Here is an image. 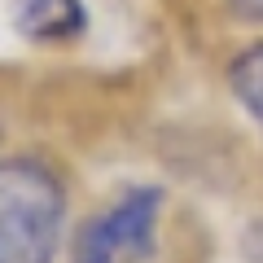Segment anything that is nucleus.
I'll return each instance as SVG.
<instances>
[{"mask_svg": "<svg viewBox=\"0 0 263 263\" xmlns=\"http://www.w3.org/2000/svg\"><path fill=\"white\" fill-rule=\"evenodd\" d=\"M9 22L31 44H70L88 31L84 0H9Z\"/></svg>", "mask_w": 263, "mask_h": 263, "instance_id": "3", "label": "nucleus"}, {"mask_svg": "<svg viewBox=\"0 0 263 263\" xmlns=\"http://www.w3.org/2000/svg\"><path fill=\"white\" fill-rule=\"evenodd\" d=\"M158 189H127V193L92 215L75 241V263H154L158 254Z\"/></svg>", "mask_w": 263, "mask_h": 263, "instance_id": "2", "label": "nucleus"}, {"mask_svg": "<svg viewBox=\"0 0 263 263\" xmlns=\"http://www.w3.org/2000/svg\"><path fill=\"white\" fill-rule=\"evenodd\" d=\"M241 18H254V22H263V0H228Z\"/></svg>", "mask_w": 263, "mask_h": 263, "instance_id": "5", "label": "nucleus"}, {"mask_svg": "<svg viewBox=\"0 0 263 263\" xmlns=\"http://www.w3.org/2000/svg\"><path fill=\"white\" fill-rule=\"evenodd\" d=\"M66 228V189L31 154L0 158V263H53Z\"/></svg>", "mask_w": 263, "mask_h": 263, "instance_id": "1", "label": "nucleus"}, {"mask_svg": "<svg viewBox=\"0 0 263 263\" xmlns=\"http://www.w3.org/2000/svg\"><path fill=\"white\" fill-rule=\"evenodd\" d=\"M228 88L241 101V110L263 127V44L237 53V62L228 66Z\"/></svg>", "mask_w": 263, "mask_h": 263, "instance_id": "4", "label": "nucleus"}]
</instances>
